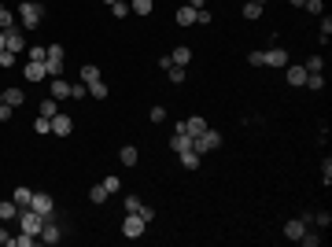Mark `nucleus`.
Returning <instances> with one entry per match:
<instances>
[{
	"mask_svg": "<svg viewBox=\"0 0 332 247\" xmlns=\"http://www.w3.org/2000/svg\"><path fill=\"white\" fill-rule=\"evenodd\" d=\"M15 19L22 22V30H34V26L44 19V4H37V0H22L19 11H15Z\"/></svg>",
	"mask_w": 332,
	"mask_h": 247,
	"instance_id": "nucleus-1",
	"label": "nucleus"
},
{
	"mask_svg": "<svg viewBox=\"0 0 332 247\" xmlns=\"http://www.w3.org/2000/svg\"><path fill=\"white\" fill-rule=\"evenodd\" d=\"M192 148L199 151V155H207V151H218V148H221V133H218V129H203L199 136H192Z\"/></svg>",
	"mask_w": 332,
	"mask_h": 247,
	"instance_id": "nucleus-2",
	"label": "nucleus"
},
{
	"mask_svg": "<svg viewBox=\"0 0 332 247\" xmlns=\"http://www.w3.org/2000/svg\"><path fill=\"white\" fill-rule=\"evenodd\" d=\"M19 225H22V233H41V225H44V214H37L34 207H19Z\"/></svg>",
	"mask_w": 332,
	"mask_h": 247,
	"instance_id": "nucleus-3",
	"label": "nucleus"
},
{
	"mask_svg": "<svg viewBox=\"0 0 332 247\" xmlns=\"http://www.w3.org/2000/svg\"><path fill=\"white\" fill-rule=\"evenodd\" d=\"M144 229H148V222L140 218V214H125V222H122V236L125 240H140V236H144Z\"/></svg>",
	"mask_w": 332,
	"mask_h": 247,
	"instance_id": "nucleus-4",
	"label": "nucleus"
},
{
	"mask_svg": "<svg viewBox=\"0 0 332 247\" xmlns=\"http://www.w3.org/2000/svg\"><path fill=\"white\" fill-rule=\"evenodd\" d=\"M30 207H34L37 214H44V218H52V210H56V203H52V196H48V192H34Z\"/></svg>",
	"mask_w": 332,
	"mask_h": 247,
	"instance_id": "nucleus-5",
	"label": "nucleus"
},
{
	"mask_svg": "<svg viewBox=\"0 0 332 247\" xmlns=\"http://www.w3.org/2000/svg\"><path fill=\"white\" fill-rule=\"evenodd\" d=\"M4 41H8V52H15V56H19V52L26 48V37H22V30H19V26L4 30Z\"/></svg>",
	"mask_w": 332,
	"mask_h": 247,
	"instance_id": "nucleus-6",
	"label": "nucleus"
},
{
	"mask_svg": "<svg viewBox=\"0 0 332 247\" xmlns=\"http://www.w3.org/2000/svg\"><path fill=\"white\" fill-rule=\"evenodd\" d=\"M52 133L56 136H70L74 133V118L70 115H52Z\"/></svg>",
	"mask_w": 332,
	"mask_h": 247,
	"instance_id": "nucleus-7",
	"label": "nucleus"
},
{
	"mask_svg": "<svg viewBox=\"0 0 332 247\" xmlns=\"http://www.w3.org/2000/svg\"><path fill=\"white\" fill-rule=\"evenodd\" d=\"M284 78H288L292 89H303V85H307V67H303V63H295V67L284 70Z\"/></svg>",
	"mask_w": 332,
	"mask_h": 247,
	"instance_id": "nucleus-8",
	"label": "nucleus"
},
{
	"mask_svg": "<svg viewBox=\"0 0 332 247\" xmlns=\"http://www.w3.org/2000/svg\"><path fill=\"white\" fill-rule=\"evenodd\" d=\"M37 240H41V243H59V225H56L52 218H44V225H41Z\"/></svg>",
	"mask_w": 332,
	"mask_h": 247,
	"instance_id": "nucleus-9",
	"label": "nucleus"
},
{
	"mask_svg": "<svg viewBox=\"0 0 332 247\" xmlns=\"http://www.w3.org/2000/svg\"><path fill=\"white\" fill-rule=\"evenodd\" d=\"M22 74H26V81H44V78H48V70H44V63H37V59H30Z\"/></svg>",
	"mask_w": 332,
	"mask_h": 247,
	"instance_id": "nucleus-10",
	"label": "nucleus"
},
{
	"mask_svg": "<svg viewBox=\"0 0 332 247\" xmlns=\"http://www.w3.org/2000/svg\"><path fill=\"white\" fill-rule=\"evenodd\" d=\"M48 96H52V100H67V96H70V81L52 78V85H48Z\"/></svg>",
	"mask_w": 332,
	"mask_h": 247,
	"instance_id": "nucleus-11",
	"label": "nucleus"
},
{
	"mask_svg": "<svg viewBox=\"0 0 332 247\" xmlns=\"http://www.w3.org/2000/svg\"><path fill=\"white\" fill-rule=\"evenodd\" d=\"M266 67H288V52H284V48H277V44H273V48L266 52Z\"/></svg>",
	"mask_w": 332,
	"mask_h": 247,
	"instance_id": "nucleus-12",
	"label": "nucleus"
},
{
	"mask_svg": "<svg viewBox=\"0 0 332 247\" xmlns=\"http://www.w3.org/2000/svg\"><path fill=\"white\" fill-rule=\"evenodd\" d=\"M303 233H307V222H303V218H299V222H295V218H292V222H284V236H288V240L299 243V236H303Z\"/></svg>",
	"mask_w": 332,
	"mask_h": 247,
	"instance_id": "nucleus-13",
	"label": "nucleus"
},
{
	"mask_svg": "<svg viewBox=\"0 0 332 247\" xmlns=\"http://www.w3.org/2000/svg\"><path fill=\"white\" fill-rule=\"evenodd\" d=\"M170 59H173V67H188V63H192V48H188V44H181V48L170 52Z\"/></svg>",
	"mask_w": 332,
	"mask_h": 247,
	"instance_id": "nucleus-14",
	"label": "nucleus"
},
{
	"mask_svg": "<svg viewBox=\"0 0 332 247\" xmlns=\"http://www.w3.org/2000/svg\"><path fill=\"white\" fill-rule=\"evenodd\" d=\"M203 129H207V118H199V115H192V118H185V133H188V136H199Z\"/></svg>",
	"mask_w": 332,
	"mask_h": 247,
	"instance_id": "nucleus-15",
	"label": "nucleus"
},
{
	"mask_svg": "<svg viewBox=\"0 0 332 247\" xmlns=\"http://www.w3.org/2000/svg\"><path fill=\"white\" fill-rule=\"evenodd\" d=\"M177 159H181V166H185V170H199V159H203V155H199L196 148H188V151H181Z\"/></svg>",
	"mask_w": 332,
	"mask_h": 247,
	"instance_id": "nucleus-16",
	"label": "nucleus"
},
{
	"mask_svg": "<svg viewBox=\"0 0 332 247\" xmlns=\"http://www.w3.org/2000/svg\"><path fill=\"white\" fill-rule=\"evenodd\" d=\"M11 218H19V203H15V199H4V203H0V222H11Z\"/></svg>",
	"mask_w": 332,
	"mask_h": 247,
	"instance_id": "nucleus-17",
	"label": "nucleus"
},
{
	"mask_svg": "<svg viewBox=\"0 0 332 247\" xmlns=\"http://www.w3.org/2000/svg\"><path fill=\"white\" fill-rule=\"evenodd\" d=\"M170 144H173V151L181 155V151L192 148V136H188V133H173V136H170Z\"/></svg>",
	"mask_w": 332,
	"mask_h": 247,
	"instance_id": "nucleus-18",
	"label": "nucleus"
},
{
	"mask_svg": "<svg viewBox=\"0 0 332 247\" xmlns=\"http://www.w3.org/2000/svg\"><path fill=\"white\" fill-rule=\"evenodd\" d=\"M177 22H181V26H196V8L181 4V8H177Z\"/></svg>",
	"mask_w": 332,
	"mask_h": 247,
	"instance_id": "nucleus-19",
	"label": "nucleus"
},
{
	"mask_svg": "<svg viewBox=\"0 0 332 247\" xmlns=\"http://www.w3.org/2000/svg\"><path fill=\"white\" fill-rule=\"evenodd\" d=\"M118 159H122V166H137L140 155H137V148H133V144H125V148L118 151Z\"/></svg>",
	"mask_w": 332,
	"mask_h": 247,
	"instance_id": "nucleus-20",
	"label": "nucleus"
},
{
	"mask_svg": "<svg viewBox=\"0 0 332 247\" xmlns=\"http://www.w3.org/2000/svg\"><path fill=\"white\" fill-rule=\"evenodd\" d=\"M26 100V92L22 89H4V103H11V107H19Z\"/></svg>",
	"mask_w": 332,
	"mask_h": 247,
	"instance_id": "nucleus-21",
	"label": "nucleus"
},
{
	"mask_svg": "<svg viewBox=\"0 0 332 247\" xmlns=\"http://www.w3.org/2000/svg\"><path fill=\"white\" fill-rule=\"evenodd\" d=\"M37 111H41L44 118H52V115H59V100H52V96H48V100H41V107H37Z\"/></svg>",
	"mask_w": 332,
	"mask_h": 247,
	"instance_id": "nucleus-22",
	"label": "nucleus"
},
{
	"mask_svg": "<svg viewBox=\"0 0 332 247\" xmlns=\"http://www.w3.org/2000/svg\"><path fill=\"white\" fill-rule=\"evenodd\" d=\"M11 199H15L19 207H30V199H34V192H30L26 184H22V188H15V192H11Z\"/></svg>",
	"mask_w": 332,
	"mask_h": 247,
	"instance_id": "nucleus-23",
	"label": "nucleus"
},
{
	"mask_svg": "<svg viewBox=\"0 0 332 247\" xmlns=\"http://www.w3.org/2000/svg\"><path fill=\"white\" fill-rule=\"evenodd\" d=\"M151 8H155V0H133V4H130L133 15H151Z\"/></svg>",
	"mask_w": 332,
	"mask_h": 247,
	"instance_id": "nucleus-24",
	"label": "nucleus"
},
{
	"mask_svg": "<svg viewBox=\"0 0 332 247\" xmlns=\"http://www.w3.org/2000/svg\"><path fill=\"white\" fill-rule=\"evenodd\" d=\"M82 81H85V85H92V81H100V67H92V63H85V67H82Z\"/></svg>",
	"mask_w": 332,
	"mask_h": 247,
	"instance_id": "nucleus-25",
	"label": "nucleus"
},
{
	"mask_svg": "<svg viewBox=\"0 0 332 247\" xmlns=\"http://www.w3.org/2000/svg\"><path fill=\"white\" fill-rule=\"evenodd\" d=\"M259 15H262V4H255V0H247V4H244V19H247V22H255Z\"/></svg>",
	"mask_w": 332,
	"mask_h": 247,
	"instance_id": "nucleus-26",
	"label": "nucleus"
},
{
	"mask_svg": "<svg viewBox=\"0 0 332 247\" xmlns=\"http://www.w3.org/2000/svg\"><path fill=\"white\" fill-rule=\"evenodd\" d=\"M107 188H104V184H92V188H89V199H92V203H107Z\"/></svg>",
	"mask_w": 332,
	"mask_h": 247,
	"instance_id": "nucleus-27",
	"label": "nucleus"
},
{
	"mask_svg": "<svg viewBox=\"0 0 332 247\" xmlns=\"http://www.w3.org/2000/svg\"><path fill=\"white\" fill-rule=\"evenodd\" d=\"M15 22H19V19H15V11H8L4 4H0V30H11Z\"/></svg>",
	"mask_w": 332,
	"mask_h": 247,
	"instance_id": "nucleus-28",
	"label": "nucleus"
},
{
	"mask_svg": "<svg viewBox=\"0 0 332 247\" xmlns=\"http://www.w3.org/2000/svg\"><path fill=\"white\" fill-rule=\"evenodd\" d=\"M107 92H111V89L104 85V78H100V81H92V85H89V96H92V100H104V96H107Z\"/></svg>",
	"mask_w": 332,
	"mask_h": 247,
	"instance_id": "nucleus-29",
	"label": "nucleus"
},
{
	"mask_svg": "<svg viewBox=\"0 0 332 247\" xmlns=\"http://www.w3.org/2000/svg\"><path fill=\"white\" fill-rule=\"evenodd\" d=\"M303 67H307V74H321V67H325V59H321V56H310V59H307Z\"/></svg>",
	"mask_w": 332,
	"mask_h": 247,
	"instance_id": "nucleus-30",
	"label": "nucleus"
},
{
	"mask_svg": "<svg viewBox=\"0 0 332 247\" xmlns=\"http://www.w3.org/2000/svg\"><path fill=\"white\" fill-rule=\"evenodd\" d=\"M111 15H115V19H125V15H130V4H122V0H115V4H111Z\"/></svg>",
	"mask_w": 332,
	"mask_h": 247,
	"instance_id": "nucleus-31",
	"label": "nucleus"
},
{
	"mask_svg": "<svg viewBox=\"0 0 332 247\" xmlns=\"http://www.w3.org/2000/svg\"><path fill=\"white\" fill-rule=\"evenodd\" d=\"M307 89H314V92L325 89V78H321V74H307Z\"/></svg>",
	"mask_w": 332,
	"mask_h": 247,
	"instance_id": "nucleus-32",
	"label": "nucleus"
},
{
	"mask_svg": "<svg viewBox=\"0 0 332 247\" xmlns=\"http://www.w3.org/2000/svg\"><path fill=\"white\" fill-rule=\"evenodd\" d=\"M122 207H125V214H137V210H140V196H125Z\"/></svg>",
	"mask_w": 332,
	"mask_h": 247,
	"instance_id": "nucleus-33",
	"label": "nucleus"
},
{
	"mask_svg": "<svg viewBox=\"0 0 332 247\" xmlns=\"http://www.w3.org/2000/svg\"><path fill=\"white\" fill-rule=\"evenodd\" d=\"M310 222H318L321 229H328V225H332V214H328V210H321V214H310Z\"/></svg>",
	"mask_w": 332,
	"mask_h": 247,
	"instance_id": "nucleus-34",
	"label": "nucleus"
},
{
	"mask_svg": "<svg viewBox=\"0 0 332 247\" xmlns=\"http://www.w3.org/2000/svg\"><path fill=\"white\" fill-rule=\"evenodd\" d=\"M299 243H307V247H318V243H321V236H318V233H310V229H307V233L299 236Z\"/></svg>",
	"mask_w": 332,
	"mask_h": 247,
	"instance_id": "nucleus-35",
	"label": "nucleus"
},
{
	"mask_svg": "<svg viewBox=\"0 0 332 247\" xmlns=\"http://www.w3.org/2000/svg\"><path fill=\"white\" fill-rule=\"evenodd\" d=\"M11 243H19V247H34V243H37V236H34V233H22V236H15Z\"/></svg>",
	"mask_w": 332,
	"mask_h": 247,
	"instance_id": "nucleus-36",
	"label": "nucleus"
},
{
	"mask_svg": "<svg viewBox=\"0 0 332 247\" xmlns=\"http://www.w3.org/2000/svg\"><path fill=\"white\" fill-rule=\"evenodd\" d=\"M166 74H170V81H173V85H181V81H185V67H170Z\"/></svg>",
	"mask_w": 332,
	"mask_h": 247,
	"instance_id": "nucleus-37",
	"label": "nucleus"
},
{
	"mask_svg": "<svg viewBox=\"0 0 332 247\" xmlns=\"http://www.w3.org/2000/svg\"><path fill=\"white\" fill-rule=\"evenodd\" d=\"M70 96H74V100H85V96H89V85H85V81H82V85H70Z\"/></svg>",
	"mask_w": 332,
	"mask_h": 247,
	"instance_id": "nucleus-38",
	"label": "nucleus"
},
{
	"mask_svg": "<svg viewBox=\"0 0 332 247\" xmlns=\"http://www.w3.org/2000/svg\"><path fill=\"white\" fill-rule=\"evenodd\" d=\"M34 129H37V133H52V118H44V115H41V118L34 122Z\"/></svg>",
	"mask_w": 332,
	"mask_h": 247,
	"instance_id": "nucleus-39",
	"label": "nucleus"
},
{
	"mask_svg": "<svg viewBox=\"0 0 332 247\" xmlns=\"http://www.w3.org/2000/svg\"><path fill=\"white\" fill-rule=\"evenodd\" d=\"M100 184H104V188H107V192H118V188H122V177H104Z\"/></svg>",
	"mask_w": 332,
	"mask_h": 247,
	"instance_id": "nucleus-40",
	"label": "nucleus"
},
{
	"mask_svg": "<svg viewBox=\"0 0 332 247\" xmlns=\"http://www.w3.org/2000/svg\"><path fill=\"white\" fill-rule=\"evenodd\" d=\"M247 63H251V67H266V52H251Z\"/></svg>",
	"mask_w": 332,
	"mask_h": 247,
	"instance_id": "nucleus-41",
	"label": "nucleus"
},
{
	"mask_svg": "<svg viewBox=\"0 0 332 247\" xmlns=\"http://www.w3.org/2000/svg\"><path fill=\"white\" fill-rule=\"evenodd\" d=\"M15 59H19V56H15V52H8V48H4V52H0V67H15Z\"/></svg>",
	"mask_w": 332,
	"mask_h": 247,
	"instance_id": "nucleus-42",
	"label": "nucleus"
},
{
	"mask_svg": "<svg viewBox=\"0 0 332 247\" xmlns=\"http://www.w3.org/2000/svg\"><path fill=\"white\" fill-rule=\"evenodd\" d=\"M303 8H307L310 15H321V11H325V4H321V0H307V4H303Z\"/></svg>",
	"mask_w": 332,
	"mask_h": 247,
	"instance_id": "nucleus-43",
	"label": "nucleus"
},
{
	"mask_svg": "<svg viewBox=\"0 0 332 247\" xmlns=\"http://www.w3.org/2000/svg\"><path fill=\"white\" fill-rule=\"evenodd\" d=\"M321 177H325V184H332V159L321 162Z\"/></svg>",
	"mask_w": 332,
	"mask_h": 247,
	"instance_id": "nucleus-44",
	"label": "nucleus"
},
{
	"mask_svg": "<svg viewBox=\"0 0 332 247\" xmlns=\"http://www.w3.org/2000/svg\"><path fill=\"white\" fill-rule=\"evenodd\" d=\"M196 22H199V26H211V11L199 8V11H196Z\"/></svg>",
	"mask_w": 332,
	"mask_h": 247,
	"instance_id": "nucleus-45",
	"label": "nucleus"
},
{
	"mask_svg": "<svg viewBox=\"0 0 332 247\" xmlns=\"http://www.w3.org/2000/svg\"><path fill=\"white\" fill-rule=\"evenodd\" d=\"M8 118H15V107L11 103H0V122H8Z\"/></svg>",
	"mask_w": 332,
	"mask_h": 247,
	"instance_id": "nucleus-46",
	"label": "nucleus"
},
{
	"mask_svg": "<svg viewBox=\"0 0 332 247\" xmlns=\"http://www.w3.org/2000/svg\"><path fill=\"white\" fill-rule=\"evenodd\" d=\"M148 118H151V122H166V107H151Z\"/></svg>",
	"mask_w": 332,
	"mask_h": 247,
	"instance_id": "nucleus-47",
	"label": "nucleus"
},
{
	"mask_svg": "<svg viewBox=\"0 0 332 247\" xmlns=\"http://www.w3.org/2000/svg\"><path fill=\"white\" fill-rule=\"evenodd\" d=\"M137 214H140L144 222H155V207H144V203H140V210H137Z\"/></svg>",
	"mask_w": 332,
	"mask_h": 247,
	"instance_id": "nucleus-48",
	"label": "nucleus"
},
{
	"mask_svg": "<svg viewBox=\"0 0 332 247\" xmlns=\"http://www.w3.org/2000/svg\"><path fill=\"white\" fill-rule=\"evenodd\" d=\"M44 56H48V48H41V44H37V48H30V59H37V63H44Z\"/></svg>",
	"mask_w": 332,
	"mask_h": 247,
	"instance_id": "nucleus-49",
	"label": "nucleus"
},
{
	"mask_svg": "<svg viewBox=\"0 0 332 247\" xmlns=\"http://www.w3.org/2000/svg\"><path fill=\"white\" fill-rule=\"evenodd\" d=\"M328 34H332V19L325 15V19H321V41H328Z\"/></svg>",
	"mask_w": 332,
	"mask_h": 247,
	"instance_id": "nucleus-50",
	"label": "nucleus"
},
{
	"mask_svg": "<svg viewBox=\"0 0 332 247\" xmlns=\"http://www.w3.org/2000/svg\"><path fill=\"white\" fill-rule=\"evenodd\" d=\"M185 4H188V8H196V11H199V8H207V0H185Z\"/></svg>",
	"mask_w": 332,
	"mask_h": 247,
	"instance_id": "nucleus-51",
	"label": "nucleus"
},
{
	"mask_svg": "<svg viewBox=\"0 0 332 247\" xmlns=\"http://www.w3.org/2000/svg\"><path fill=\"white\" fill-rule=\"evenodd\" d=\"M11 240H15V236L8 233V229H0V243H11Z\"/></svg>",
	"mask_w": 332,
	"mask_h": 247,
	"instance_id": "nucleus-52",
	"label": "nucleus"
},
{
	"mask_svg": "<svg viewBox=\"0 0 332 247\" xmlns=\"http://www.w3.org/2000/svg\"><path fill=\"white\" fill-rule=\"evenodd\" d=\"M8 48V41H4V30H0V52H4Z\"/></svg>",
	"mask_w": 332,
	"mask_h": 247,
	"instance_id": "nucleus-53",
	"label": "nucleus"
},
{
	"mask_svg": "<svg viewBox=\"0 0 332 247\" xmlns=\"http://www.w3.org/2000/svg\"><path fill=\"white\" fill-rule=\"evenodd\" d=\"M288 4H292V8H303V4H307V0H288Z\"/></svg>",
	"mask_w": 332,
	"mask_h": 247,
	"instance_id": "nucleus-54",
	"label": "nucleus"
},
{
	"mask_svg": "<svg viewBox=\"0 0 332 247\" xmlns=\"http://www.w3.org/2000/svg\"><path fill=\"white\" fill-rule=\"evenodd\" d=\"M0 103H4V89H0Z\"/></svg>",
	"mask_w": 332,
	"mask_h": 247,
	"instance_id": "nucleus-55",
	"label": "nucleus"
},
{
	"mask_svg": "<svg viewBox=\"0 0 332 247\" xmlns=\"http://www.w3.org/2000/svg\"><path fill=\"white\" fill-rule=\"evenodd\" d=\"M104 4H107V8H111V4H115V0H104Z\"/></svg>",
	"mask_w": 332,
	"mask_h": 247,
	"instance_id": "nucleus-56",
	"label": "nucleus"
},
{
	"mask_svg": "<svg viewBox=\"0 0 332 247\" xmlns=\"http://www.w3.org/2000/svg\"><path fill=\"white\" fill-rule=\"evenodd\" d=\"M255 4H262V8H266V0H255Z\"/></svg>",
	"mask_w": 332,
	"mask_h": 247,
	"instance_id": "nucleus-57",
	"label": "nucleus"
}]
</instances>
